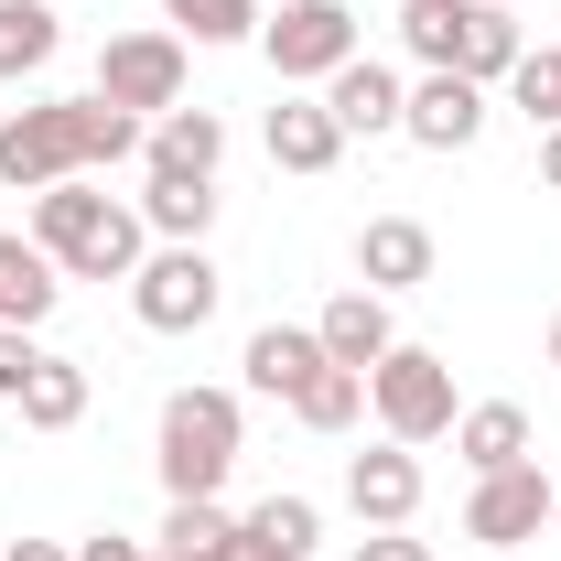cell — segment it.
Here are the masks:
<instances>
[{
	"instance_id": "1",
	"label": "cell",
	"mask_w": 561,
	"mask_h": 561,
	"mask_svg": "<svg viewBox=\"0 0 561 561\" xmlns=\"http://www.w3.org/2000/svg\"><path fill=\"white\" fill-rule=\"evenodd\" d=\"M151 119L108 108L98 87L87 98H33L0 119V184L11 195H44V184H76V173H108V162H140Z\"/></svg>"
},
{
	"instance_id": "2",
	"label": "cell",
	"mask_w": 561,
	"mask_h": 561,
	"mask_svg": "<svg viewBox=\"0 0 561 561\" xmlns=\"http://www.w3.org/2000/svg\"><path fill=\"white\" fill-rule=\"evenodd\" d=\"M33 249L66 280H130L140 260H151V227H140V206L98 195V184L76 173V184H44V195H33Z\"/></svg>"
},
{
	"instance_id": "3",
	"label": "cell",
	"mask_w": 561,
	"mask_h": 561,
	"mask_svg": "<svg viewBox=\"0 0 561 561\" xmlns=\"http://www.w3.org/2000/svg\"><path fill=\"white\" fill-rule=\"evenodd\" d=\"M400 44L421 55V76H476V87H507L529 33L507 22V0H400Z\"/></svg>"
},
{
	"instance_id": "4",
	"label": "cell",
	"mask_w": 561,
	"mask_h": 561,
	"mask_svg": "<svg viewBox=\"0 0 561 561\" xmlns=\"http://www.w3.org/2000/svg\"><path fill=\"white\" fill-rule=\"evenodd\" d=\"M238 443H249L238 389H173V400H162V432H151L162 486H173V496H216L227 476H238Z\"/></svg>"
},
{
	"instance_id": "5",
	"label": "cell",
	"mask_w": 561,
	"mask_h": 561,
	"mask_svg": "<svg viewBox=\"0 0 561 561\" xmlns=\"http://www.w3.org/2000/svg\"><path fill=\"white\" fill-rule=\"evenodd\" d=\"M367 411H378L389 443H411V454L443 443L454 411H465V400H454V356H443V346H389L378 367H367Z\"/></svg>"
},
{
	"instance_id": "6",
	"label": "cell",
	"mask_w": 561,
	"mask_h": 561,
	"mask_svg": "<svg viewBox=\"0 0 561 561\" xmlns=\"http://www.w3.org/2000/svg\"><path fill=\"white\" fill-rule=\"evenodd\" d=\"M260 55H271L280 87H324L335 66L367 55V33H356L346 0H280V11H260Z\"/></svg>"
},
{
	"instance_id": "7",
	"label": "cell",
	"mask_w": 561,
	"mask_h": 561,
	"mask_svg": "<svg viewBox=\"0 0 561 561\" xmlns=\"http://www.w3.org/2000/svg\"><path fill=\"white\" fill-rule=\"evenodd\" d=\"M216 302H227V271H216L206 249H162L151 238V260L130 271V313L151 324V335H206Z\"/></svg>"
},
{
	"instance_id": "8",
	"label": "cell",
	"mask_w": 561,
	"mask_h": 561,
	"mask_svg": "<svg viewBox=\"0 0 561 561\" xmlns=\"http://www.w3.org/2000/svg\"><path fill=\"white\" fill-rule=\"evenodd\" d=\"M98 98L130 108V119L184 108V33H173V22H162V33H108V44H98Z\"/></svg>"
},
{
	"instance_id": "9",
	"label": "cell",
	"mask_w": 561,
	"mask_h": 561,
	"mask_svg": "<svg viewBox=\"0 0 561 561\" xmlns=\"http://www.w3.org/2000/svg\"><path fill=\"white\" fill-rule=\"evenodd\" d=\"M540 529H551V476H540V465H496V476H476V496H465V540L518 551V540H540Z\"/></svg>"
},
{
	"instance_id": "10",
	"label": "cell",
	"mask_w": 561,
	"mask_h": 561,
	"mask_svg": "<svg viewBox=\"0 0 561 561\" xmlns=\"http://www.w3.org/2000/svg\"><path fill=\"white\" fill-rule=\"evenodd\" d=\"M400 140H421V151H476L486 140V87L476 76H411V108H400Z\"/></svg>"
},
{
	"instance_id": "11",
	"label": "cell",
	"mask_w": 561,
	"mask_h": 561,
	"mask_svg": "<svg viewBox=\"0 0 561 561\" xmlns=\"http://www.w3.org/2000/svg\"><path fill=\"white\" fill-rule=\"evenodd\" d=\"M346 507H356V529H411L421 518V454L411 443L346 454Z\"/></svg>"
},
{
	"instance_id": "12",
	"label": "cell",
	"mask_w": 561,
	"mask_h": 561,
	"mask_svg": "<svg viewBox=\"0 0 561 561\" xmlns=\"http://www.w3.org/2000/svg\"><path fill=\"white\" fill-rule=\"evenodd\" d=\"M324 108H335V130H346V140H378V130H400V108H411V76L378 66V55H356V66L324 76Z\"/></svg>"
},
{
	"instance_id": "13",
	"label": "cell",
	"mask_w": 561,
	"mask_h": 561,
	"mask_svg": "<svg viewBox=\"0 0 561 561\" xmlns=\"http://www.w3.org/2000/svg\"><path fill=\"white\" fill-rule=\"evenodd\" d=\"M356 280L389 291V302L421 291V280H432V227H421V216H367V227H356Z\"/></svg>"
},
{
	"instance_id": "14",
	"label": "cell",
	"mask_w": 561,
	"mask_h": 561,
	"mask_svg": "<svg viewBox=\"0 0 561 561\" xmlns=\"http://www.w3.org/2000/svg\"><path fill=\"white\" fill-rule=\"evenodd\" d=\"M313 335H324V356H335V367H356V378H367L378 356L400 346V324H389V291H367V280H346V291H335V302L313 313Z\"/></svg>"
},
{
	"instance_id": "15",
	"label": "cell",
	"mask_w": 561,
	"mask_h": 561,
	"mask_svg": "<svg viewBox=\"0 0 561 561\" xmlns=\"http://www.w3.org/2000/svg\"><path fill=\"white\" fill-rule=\"evenodd\" d=\"M271 162H280V173H335V162H346L335 108H324V98H302V87H280V108H271Z\"/></svg>"
},
{
	"instance_id": "16",
	"label": "cell",
	"mask_w": 561,
	"mask_h": 561,
	"mask_svg": "<svg viewBox=\"0 0 561 561\" xmlns=\"http://www.w3.org/2000/svg\"><path fill=\"white\" fill-rule=\"evenodd\" d=\"M140 162H151V173H195V184H216V162H227V119H216V108H162L151 140H140Z\"/></svg>"
},
{
	"instance_id": "17",
	"label": "cell",
	"mask_w": 561,
	"mask_h": 561,
	"mask_svg": "<svg viewBox=\"0 0 561 561\" xmlns=\"http://www.w3.org/2000/svg\"><path fill=\"white\" fill-rule=\"evenodd\" d=\"M66 302V271L33 249V227H0V324H44Z\"/></svg>"
},
{
	"instance_id": "18",
	"label": "cell",
	"mask_w": 561,
	"mask_h": 561,
	"mask_svg": "<svg viewBox=\"0 0 561 561\" xmlns=\"http://www.w3.org/2000/svg\"><path fill=\"white\" fill-rule=\"evenodd\" d=\"M238 367H249V389H260V400H280V411H291V389L324 367V335H313V324H260Z\"/></svg>"
},
{
	"instance_id": "19",
	"label": "cell",
	"mask_w": 561,
	"mask_h": 561,
	"mask_svg": "<svg viewBox=\"0 0 561 561\" xmlns=\"http://www.w3.org/2000/svg\"><path fill=\"white\" fill-rule=\"evenodd\" d=\"M140 227H151L162 249H206L216 184H195V173H151V184H140Z\"/></svg>"
},
{
	"instance_id": "20",
	"label": "cell",
	"mask_w": 561,
	"mask_h": 561,
	"mask_svg": "<svg viewBox=\"0 0 561 561\" xmlns=\"http://www.w3.org/2000/svg\"><path fill=\"white\" fill-rule=\"evenodd\" d=\"M454 454H465V476L529 465V411H518V400H476V411H454Z\"/></svg>"
},
{
	"instance_id": "21",
	"label": "cell",
	"mask_w": 561,
	"mask_h": 561,
	"mask_svg": "<svg viewBox=\"0 0 561 561\" xmlns=\"http://www.w3.org/2000/svg\"><path fill=\"white\" fill-rule=\"evenodd\" d=\"M55 55H66V11L55 0H0V87L44 76Z\"/></svg>"
},
{
	"instance_id": "22",
	"label": "cell",
	"mask_w": 561,
	"mask_h": 561,
	"mask_svg": "<svg viewBox=\"0 0 561 561\" xmlns=\"http://www.w3.org/2000/svg\"><path fill=\"white\" fill-rule=\"evenodd\" d=\"M238 540H249L260 561H313V540H324V507L280 486V496H260V507L238 518Z\"/></svg>"
},
{
	"instance_id": "23",
	"label": "cell",
	"mask_w": 561,
	"mask_h": 561,
	"mask_svg": "<svg viewBox=\"0 0 561 561\" xmlns=\"http://www.w3.org/2000/svg\"><path fill=\"white\" fill-rule=\"evenodd\" d=\"M11 411L33 421V432H76V421H87V367L44 346V367L22 378V400H11Z\"/></svg>"
},
{
	"instance_id": "24",
	"label": "cell",
	"mask_w": 561,
	"mask_h": 561,
	"mask_svg": "<svg viewBox=\"0 0 561 561\" xmlns=\"http://www.w3.org/2000/svg\"><path fill=\"white\" fill-rule=\"evenodd\" d=\"M356 411H367V378H356V367H335V356L291 389V421H302V432H346Z\"/></svg>"
},
{
	"instance_id": "25",
	"label": "cell",
	"mask_w": 561,
	"mask_h": 561,
	"mask_svg": "<svg viewBox=\"0 0 561 561\" xmlns=\"http://www.w3.org/2000/svg\"><path fill=\"white\" fill-rule=\"evenodd\" d=\"M238 540V518L216 507V496H173V518H162V561H227Z\"/></svg>"
},
{
	"instance_id": "26",
	"label": "cell",
	"mask_w": 561,
	"mask_h": 561,
	"mask_svg": "<svg viewBox=\"0 0 561 561\" xmlns=\"http://www.w3.org/2000/svg\"><path fill=\"white\" fill-rule=\"evenodd\" d=\"M184 44H260V0H162Z\"/></svg>"
},
{
	"instance_id": "27",
	"label": "cell",
	"mask_w": 561,
	"mask_h": 561,
	"mask_svg": "<svg viewBox=\"0 0 561 561\" xmlns=\"http://www.w3.org/2000/svg\"><path fill=\"white\" fill-rule=\"evenodd\" d=\"M507 108H529V130H551V119H561V44H529V55H518Z\"/></svg>"
},
{
	"instance_id": "28",
	"label": "cell",
	"mask_w": 561,
	"mask_h": 561,
	"mask_svg": "<svg viewBox=\"0 0 561 561\" xmlns=\"http://www.w3.org/2000/svg\"><path fill=\"white\" fill-rule=\"evenodd\" d=\"M33 367H44V335H33V324H0V400H22Z\"/></svg>"
},
{
	"instance_id": "29",
	"label": "cell",
	"mask_w": 561,
	"mask_h": 561,
	"mask_svg": "<svg viewBox=\"0 0 561 561\" xmlns=\"http://www.w3.org/2000/svg\"><path fill=\"white\" fill-rule=\"evenodd\" d=\"M356 561H432V551H421L411 529H367V540H356Z\"/></svg>"
},
{
	"instance_id": "30",
	"label": "cell",
	"mask_w": 561,
	"mask_h": 561,
	"mask_svg": "<svg viewBox=\"0 0 561 561\" xmlns=\"http://www.w3.org/2000/svg\"><path fill=\"white\" fill-rule=\"evenodd\" d=\"M76 561H162V551H140V540H119V529H98V540H76Z\"/></svg>"
},
{
	"instance_id": "31",
	"label": "cell",
	"mask_w": 561,
	"mask_h": 561,
	"mask_svg": "<svg viewBox=\"0 0 561 561\" xmlns=\"http://www.w3.org/2000/svg\"><path fill=\"white\" fill-rule=\"evenodd\" d=\"M0 561H76V551H66V540H11Z\"/></svg>"
},
{
	"instance_id": "32",
	"label": "cell",
	"mask_w": 561,
	"mask_h": 561,
	"mask_svg": "<svg viewBox=\"0 0 561 561\" xmlns=\"http://www.w3.org/2000/svg\"><path fill=\"white\" fill-rule=\"evenodd\" d=\"M540 184H551V195H561V119H551V130H540Z\"/></svg>"
},
{
	"instance_id": "33",
	"label": "cell",
	"mask_w": 561,
	"mask_h": 561,
	"mask_svg": "<svg viewBox=\"0 0 561 561\" xmlns=\"http://www.w3.org/2000/svg\"><path fill=\"white\" fill-rule=\"evenodd\" d=\"M551 540H561V486H551Z\"/></svg>"
},
{
	"instance_id": "34",
	"label": "cell",
	"mask_w": 561,
	"mask_h": 561,
	"mask_svg": "<svg viewBox=\"0 0 561 561\" xmlns=\"http://www.w3.org/2000/svg\"><path fill=\"white\" fill-rule=\"evenodd\" d=\"M551 367H561V313H551Z\"/></svg>"
},
{
	"instance_id": "35",
	"label": "cell",
	"mask_w": 561,
	"mask_h": 561,
	"mask_svg": "<svg viewBox=\"0 0 561 561\" xmlns=\"http://www.w3.org/2000/svg\"><path fill=\"white\" fill-rule=\"evenodd\" d=\"M476 561H496V551H476Z\"/></svg>"
}]
</instances>
